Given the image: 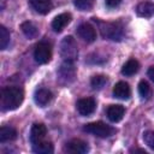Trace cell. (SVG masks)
Segmentation results:
<instances>
[{
    "mask_svg": "<svg viewBox=\"0 0 154 154\" xmlns=\"http://www.w3.org/2000/svg\"><path fill=\"white\" fill-rule=\"evenodd\" d=\"M138 93L141 95L142 99H149L150 95H152V90H150V87L149 84L146 82V81H141L138 83Z\"/></svg>",
    "mask_w": 154,
    "mask_h": 154,
    "instance_id": "24",
    "label": "cell"
},
{
    "mask_svg": "<svg viewBox=\"0 0 154 154\" xmlns=\"http://www.w3.org/2000/svg\"><path fill=\"white\" fill-rule=\"evenodd\" d=\"M143 141L144 143L154 150V131H146L143 132Z\"/></svg>",
    "mask_w": 154,
    "mask_h": 154,
    "instance_id": "25",
    "label": "cell"
},
{
    "mask_svg": "<svg viewBox=\"0 0 154 154\" xmlns=\"http://www.w3.org/2000/svg\"><path fill=\"white\" fill-rule=\"evenodd\" d=\"M77 34L78 36L87 42H94L96 38V31L93 25L89 23H83L77 28Z\"/></svg>",
    "mask_w": 154,
    "mask_h": 154,
    "instance_id": "9",
    "label": "cell"
},
{
    "mask_svg": "<svg viewBox=\"0 0 154 154\" xmlns=\"http://www.w3.org/2000/svg\"><path fill=\"white\" fill-rule=\"evenodd\" d=\"M95 0H73V5L79 11H90L94 6Z\"/></svg>",
    "mask_w": 154,
    "mask_h": 154,
    "instance_id": "22",
    "label": "cell"
},
{
    "mask_svg": "<svg viewBox=\"0 0 154 154\" xmlns=\"http://www.w3.org/2000/svg\"><path fill=\"white\" fill-rule=\"evenodd\" d=\"M60 54L64 58V60L73 61L78 55L77 43L72 36H66L63 38L60 43Z\"/></svg>",
    "mask_w": 154,
    "mask_h": 154,
    "instance_id": "4",
    "label": "cell"
},
{
    "mask_svg": "<svg viewBox=\"0 0 154 154\" xmlns=\"http://www.w3.org/2000/svg\"><path fill=\"white\" fill-rule=\"evenodd\" d=\"M75 76H76V69L73 61L65 60L59 69V81L63 83H71L75 79Z\"/></svg>",
    "mask_w": 154,
    "mask_h": 154,
    "instance_id": "6",
    "label": "cell"
},
{
    "mask_svg": "<svg viewBox=\"0 0 154 154\" xmlns=\"http://www.w3.org/2000/svg\"><path fill=\"white\" fill-rule=\"evenodd\" d=\"M34 58L38 64H47L52 58V48L47 42H40L34 51Z\"/></svg>",
    "mask_w": 154,
    "mask_h": 154,
    "instance_id": "5",
    "label": "cell"
},
{
    "mask_svg": "<svg viewBox=\"0 0 154 154\" xmlns=\"http://www.w3.org/2000/svg\"><path fill=\"white\" fill-rule=\"evenodd\" d=\"M65 150L71 154H84L89 150V147H88V143L84 142L83 140L73 138L66 143Z\"/></svg>",
    "mask_w": 154,
    "mask_h": 154,
    "instance_id": "7",
    "label": "cell"
},
{
    "mask_svg": "<svg viewBox=\"0 0 154 154\" xmlns=\"http://www.w3.org/2000/svg\"><path fill=\"white\" fill-rule=\"evenodd\" d=\"M113 95H114V97H118L122 100L129 99L131 95L130 85L126 82H118L113 88Z\"/></svg>",
    "mask_w": 154,
    "mask_h": 154,
    "instance_id": "14",
    "label": "cell"
},
{
    "mask_svg": "<svg viewBox=\"0 0 154 154\" xmlns=\"http://www.w3.org/2000/svg\"><path fill=\"white\" fill-rule=\"evenodd\" d=\"M96 20V19H95ZM99 24L100 32L102 37L113 40V41H120L123 37V28L119 23H109V22H100L96 20Z\"/></svg>",
    "mask_w": 154,
    "mask_h": 154,
    "instance_id": "2",
    "label": "cell"
},
{
    "mask_svg": "<svg viewBox=\"0 0 154 154\" xmlns=\"http://www.w3.org/2000/svg\"><path fill=\"white\" fill-rule=\"evenodd\" d=\"M20 29L23 31V34L28 37V38H35L38 35V30L37 28L31 23V22H23L20 25Z\"/></svg>",
    "mask_w": 154,
    "mask_h": 154,
    "instance_id": "20",
    "label": "cell"
},
{
    "mask_svg": "<svg viewBox=\"0 0 154 154\" xmlns=\"http://www.w3.org/2000/svg\"><path fill=\"white\" fill-rule=\"evenodd\" d=\"M106 83H107V76H105V75H96V76L91 77V81H90L93 89H101V88H103V85Z\"/></svg>",
    "mask_w": 154,
    "mask_h": 154,
    "instance_id": "21",
    "label": "cell"
},
{
    "mask_svg": "<svg viewBox=\"0 0 154 154\" xmlns=\"http://www.w3.org/2000/svg\"><path fill=\"white\" fill-rule=\"evenodd\" d=\"M52 99H53V94L48 89H45V88L37 89L34 94V100L36 105H38L40 107H45L46 105H48Z\"/></svg>",
    "mask_w": 154,
    "mask_h": 154,
    "instance_id": "11",
    "label": "cell"
},
{
    "mask_svg": "<svg viewBox=\"0 0 154 154\" xmlns=\"http://www.w3.org/2000/svg\"><path fill=\"white\" fill-rule=\"evenodd\" d=\"M32 150L37 154H51L53 152V144L46 140L32 144Z\"/></svg>",
    "mask_w": 154,
    "mask_h": 154,
    "instance_id": "18",
    "label": "cell"
},
{
    "mask_svg": "<svg viewBox=\"0 0 154 154\" xmlns=\"http://www.w3.org/2000/svg\"><path fill=\"white\" fill-rule=\"evenodd\" d=\"M71 22V14L70 13H61L57 16L52 22V29L55 32H60L64 30V28Z\"/></svg>",
    "mask_w": 154,
    "mask_h": 154,
    "instance_id": "13",
    "label": "cell"
},
{
    "mask_svg": "<svg viewBox=\"0 0 154 154\" xmlns=\"http://www.w3.org/2000/svg\"><path fill=\"white\" fill-rule=\"evenodd\" d=\"M105 2H106V6L107 7L114 8V7H118L122 4V0H105Z\"/></svg>",
    "mask_w": 154,
    "mask_h": 154,
    "instance_id": "26",
    "label": "cell"
},
{
    "mask_svg": "<svg viewBox=\"0 0 154 154\" xmlns=\"http://www.w3.org/2000/svg\"><path fill=\"white\" fill-rule=\"evenodd\" d=\"M136 13L143 18H150L154 16V4L149 1L140 2L136 7Z\"/></svg>",
    "mask_w": 154,
    "mask_h": 154,
    "instance_id": "15",
    "label": "cell"
},
{
    "mask_svg": "<svg viewBox=\"0 0 154 154\" xmlns=\"http://www.w3.org/2000/svg\"><path fill=\"white\" fill-rule=\"evenodd\" d=\"M32 8L41 14H47L52 10V1L51 0H29Z\"/></svg>",
    "mask_w": 154,
    "mask_h": 154,
    "instance_id": "16",
    "label": "cell"
},
{
    "mask_svg": "<svg viewBox=\"0 0 154 154\" xmlns=\"http://www.w3.org/2000/svg\"><path fill=\"white\" fill-rule=\"evenodd\" d=\"M46 135H47L46 126L42 123H35L30 130V142L34 144V143H37L40 141H43Z\"/></svg>",
    "mask_w": 154,
    "mask_h": 154,
    "instance_id": "10",
    "label": "cell"
},
{
    "mask_svg": "<svg viewBox=\"0 0 154 154\" xmlns=\"http://www.w3.org/2000/svg\"><path fill=\"white\" fill-rule=\"evenodd\" d=\"M76 106H77V111L79 112L81 116H89L95 111L96 102L93 97H83L77 101Z\"/></svg>",
    "mask_w": 154,
    "mask_h": 154,
    "instance_id": "8",
    "label": "cell"
},
{
    "mask_svg": "<svg viewBox=\"0 0 154 154\" xmlns=\"http://www.w3.org/2000/svg\"><path fill=\"white\" fill-rule=\"evenodd\" d=\"M17 137V131L16 129L11 128V126H1L0 128V142H8V141H13Z\"/></svg>",
    "mask_w": 154,
    "mask_h": 154,
    "instance_id": "19",
    "label": "cell"
},
{
    "mask_svg": "<svg viewBox=\"0 0 154 154\" xmlns=\"http://www.w3.org/2000/svg\"><path fill=\"white\" fill-rule=\"evenodd\" d=\"M24 100L23 89L19 87H6L1 90V106L6 111L18 108Z\"/></svg>",
    "mask_w": 154,
    "mask_h": 154,
    "instance_id": "1",
    "label": "cell"
},
{
    "mask_svg": "<svg viewBox=\"0 0 154 154\" xmlns=\"http://www.w3.org/2000/svg\"><path fill=\"white\" fill-rule=\"evenodd\" d=\"M140 69V64L136 59H129L122 67V73L124 76H132Z\"/></svg>",
    "mask_w": 154,
    "mask_h": 154,
    "instance_id": "17",
    "label": "cell"
},
{
    "mask_svg": "<svg viewBox=\"0 0 154 154\" xmlns=\"http://www.w3.org/2000/svg\"><path fill=\"white\" fill-rule=\"evenodd\" d=\"M107 117L111 122L113 123H118L123 119L124 113H125V108L122 105H111L107 107Z\"/></svg>",
    "mask_w": 154,
    "mask_h": 154,
    "instance_id": "12",
    "label": "cell"
},
{
    "mask_svg": "<svg viewBox=\"0 0 154 154\" xmlns=\"http://www.w3.org/2000/svg\"><path fill=\"white\" fill-rule=\"evenodd\" d=\"M10 43V32L8 30L1 25L0 26V48L1 49H5Z\"/></svg>",
    "mask_w": 154,
    "mask_h": 154,
    "instance_id": "23",
    "label": "cell"
},
{
    "mask_svg": "<svg viewBox=\"0 0 154 154\" xmlns=\"http://www.w3.org/2000/svg\"><path fill=\"white\" fill-rule=\"evenodd\" d=\"M84 131L94 135V136H97V137H109L112 136L114 132H116V129L107 125L106 123L103 122H94V123H89L87 125H84L83 128Z\"/></svg>",
    "mask_w": 154,
    "mask_h": 154,
    "instance_id": "3",
    "label": "cell"
},
{
    "mask_svg": "<svg viewBox=\"0 0 154 154\" xmlns=\"http://www.w3.org/2000/svg\"><path fill=\"white\" fill-rule=\"evenodd\" d=\"M148 77L154 82V66H150L148 69Z\"/></svg>",
    "mask_w": 154,
    "mask_h": 154,
    "instance_id": "27",
    "label": "cell"
}]
</instances>
